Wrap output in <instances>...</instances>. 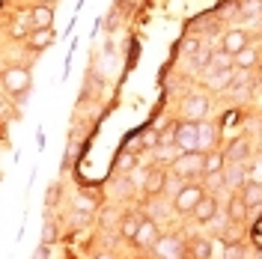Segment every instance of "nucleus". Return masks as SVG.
Segmentation results:
<instances>
[{
	"mask_svg": "<svg viewBox=\"0 0 262 259\" xmlns=\"http://www.w3.org/2000/svg\"><path fill=\"white\" fill-rule=\"evenodd\" d=\"M173 143L179 152H196V122H176V137Z\"/></svg>",
	"mask_w": 262,
	"mask_h": 259,
	"instance_id": "obj_6",
	"label": "nucleus"
},
{
	"mask_svg": "<svg viewBox=\"0 0 262 259\" xmlns=\"http://www.w3.org/2000/svg\"><path fill=\"white\" fill-rule=\"evenodd\" d=\"M224 167H227V158H224V152H221V149H214V152H206V158H203V176L224 173Z\"/></svg>",
	"mask_w": 262,
	"mask_h": 259,
	"instance_id": "obj_16",
	"label": "nucleus"
},
{
	"mask_svg": "<svg viewBox=\"0 0 262 259\" xmlns=\"http://www.w3.org/2000/svg\"><path fill=\"white\" fill-rule=\"evenodd\" d=\"M30 15H21V18H15V24L9 27V36H15V39H27L30 36Z\"/></svg>",
	"mask_w": 262,
	"mask_h": 259,
	"instance_id": "obj_25",
	"label": "nucleus"
},
{
	"mask_svg": "<svg viewBox=\"0 0 262 259\" xmlns=\"http://www.w3.org/2000/svg\"><path fill=\"white\" fill-rule=\"evenodd\" d=\"M238 197L245 200L247 209H259V206H262V185H256V182H247L245 188L238 191Z\"/></svg>",
	"mask_w": 262,
	"mask_h": 259,
	"instance_id": "obj_18",
	"label": "nucleus"
},
{
	"mask_svg": "<svg viewBox=\"0 0 262 259\" xmlns=\"http://www.w3.org/2000/svg\"><path fill=\"white\" fill-rule=\"evenodd\" d=\"M250 45V33L247 30H227L224 36H221V51H227L229 57H235V54H242V51Z\"/></svg>",
	"mask_w": 262,
	"mask_h": 259,
	"instance_id": "obj_7",
	"label": "nucleus"
},
{
	"mask_svg": "<svg viewBox=\"0 0 262 259\" xmlns=\"http://www.w3.org/2000/svg\"><path fill=\"white\" fill-rule=\"evenodd\" d=\"M54 42V27L51 30H30V36H27V48L33 51H45Z\"/></svg>",
	"mask_w": 262,
	"mask_h": 259,
	"instance_id": "obj_19",
	"label": "nucleus"
},
{
	"mask_svg": "<svg viewBox=\"0 0 262 259\" xmlns=\"http://www.w3.org/2000/svg\"><path fill=\"white\" fill-rule=\"evenodd\" d=\"M27 15H30V27L33 30H51V27H54V9H51L48 3L33 6Z\"/></svg>",
	"mask_w": 262,
	"mask_h": 259,
	"instance_id": "obj_11",
	"label": "nucleus"
},
{
	"mask_svg": "<svg viewBox=\"0 0 262 259\" xmlns=\"http://www.w3.org/2000/svg\"><path fill=\"white\" fill-rule=\"evenodd\" d=\"M247 185V164H227L224 167V188L227 191H242Z\"/></svg>",
	"mask_w": 262,
	"mask_h": 259,
	"instance_id": "obj_10",
	"label": "nucleus"
},
{
	"mask_svg": "<svg viewBox=\"0 0 262 259\" xmlns=\"http://www.w3.org/2000/svg\"><path fill=\"white\" fill-rule=\"evenodd\" d=\"M191 256L194 259H212V239H194V242H191Z\"/></svg>",
	"mask_w": 262,
	"mask_h": 259,
	"instance_id": "obj_23",
	"label": "nucleus"
},
{
	"mask_svg": "<svg viewBox=\"0 0 262 259\" xmlns=\"http://www.w3.org/2000/svg\"><path fill=\"white\" fill-rule=\"evenodd\" d=\"M203 197H206V188H203V185L185 182V185H182V191L176 194V200H173V206H176V211H179V214H191Z\"/></svg>",
	"mask_w": 262,
	"mask_h": 259,
	"instance_id": "obj_4",
	"label": "nucleus"
},
{
	"mask_svg": "<svg viewBox=\"0 0 262 259\" xmlns=\"http://www.w3.org/2000/svg\"><path fill=\"white\" fill-rule=\"evenodd\" d=\"M152 253L158 259H185V247H182V242L176 235H161L158 244L152 247Z\"/></svg>",
	"mask_w": 262,
	"mask_h": 259,
	"instance_id": "obj_8",
	"label": "nucleus"
},
{
	"mask_svg": "<svg viewBox=\"0 0 262 259\" xmlns=\"http://www.w3.org/2000/svg\"><path fill=\"white\" fill-rule=\"evenodd\" d=\"M259 36H262V24H259Z\"/></svg>",
	"mask_w": 262,
	"mask_h": 259,
	"instance_id": "obj_36",
	"label": "nucleus"
},
{
	"mask_svg": "<svg viewBox=\"0 0 262 259\" xmlns=\"http://www.w3.org/2000/svg\"><path fill=\"white\" fill-rule=\"evenodd\" d=\"M30 72L24 66H9L3 72V87H6V96H15V98H24L30 93Z\"/></svg>",
	"mask_w": 262,
	"mask_h": 259,
	"instance_id": "obj_3",
	"label": "nucleus"
},
{
	"mask_svg": "<svg viewBox=\"0 0 262 259\" xmlns=\"http://www.w3.org/2000/svg\"><path fill=\"white\" fill-rule=\"evenodd\" d=\"M36 259H51V244H42V247L36 250Z\"/></svg>",
	"mask_w": 262,
	"mask_h": 259,
	"instance_id": "obj_33",
	"label": "nucleus"
},
{
	"mask_svg": "<svg viewBox=\"0 0 262 259\" xmlns=\"http://www.w3.org/2000/svg\"><path fill=\"white\" fill-rule=\"evenodd\" d=\"M238 15L245 18V21H256V24H262V0H242Z\"/></svg>",
	"mask_w": 262,
	"mask_h": 259,
	"instance_id": "obj_20",
	"label": "nucleus"
},
{
	"mask_svg": "<svg viewBox=\"0 0 262 259\" xmlns=\"http://www.w3.org/2000/svg\"><path fill=\"white\" fill-rule=\"evenodd\" d=\"M259 146H262V143H259Z\"/></svg>",
	"mask_w": 262,
	"mask_h": 259,
	"instance_id": "obj_37",
	"label": "nucleus"
},
{
	"mask_svg": "<svg viewBox=\"0 0 262 259\" xmlns=\"http://www.w3.org/2000/svg\"><path fill=\"white\" fill-rule=\"evenodd\" d=\"M167 173H164V170H158V167H155V170H149V176H146V185H143V191H146L149 197H155V194H161L164 188H167Z\"/></svg>",
	"mask_w": 262,
	"mask_h": 259,
	"instance_id": "obj_17",
	"label": "nucleus"
},
{
	"mask_svg": "<svg viewBox=\"0 0 262 259\" xmlns=\"http://www.w3.org/2000/svg\"><path fill=\"white\" fill-rule=\"evenodd\" d=\"M203 152H182L179 158L173 161V176L182 182H191V179L203 176Z\"/></svg>",
	"mask_w": 262,
	"mask_h": 259,
	"instance_id": "obj_2",
	"label": "nucleus"
},
{
	"mask_svg": "<svg viewBox=\"0 0 262 259\" xmlns=\"http://www.w3.org/2000/svg\"><path fill=\"white\" fill-rule=\"evenodd\" d=\"M158 239H161L158 224H155V221H143L140 229H137V235H134V244H137V247H143V250H149V247H155V244H158Z\"/></svg>",
	"mask_w": 262,
	"mask_h": 259,
	"instance_id": "obj_13",
	"label": "nucleus"
},
{
	"mask_svg": "<svg viewBox=\"0 0 262 259\" xmlns=\"http://www.w3.org/2000/svg\"><path fill=\"white\" fill-rule=\"evenodd\" d=\"M235 60V69H242V72H253L256 66H259V51H256V45H247L242 54H235L232 57Z\"/></svg>",
	"mask_w": 262,
	"mask_h": 259,
	"instance_id": "obj_15",
	"label": "nucleus"
},
{
	"mask_svg": "<svg viewBox=\"0 0 262 259\" xmlns=\"http://www.w3.org/2000/svg\"><path fill=\"white\" fill-rule=\"evenodd\" d=\"M224 253H227V242L212 239V259H224Z\"/></svg>",
	"mask_w": 262,
	"mask_h": 259,
	"instance_id": "obj_32",
	"label": "nucleus"
},
{
	"mask_svg": "<svg viewBox=\"0 0 262 259\" xmlns=\"http://www.w3.org/2000/svg\"><path fill=\"white\" fill-rule=\"evenodd\" d=\"M134 170H137V155L122 149V152L116 155V173H134Z\"/></svg>",
	"mask_w": 262,
	"mask_h": 259,
	"instance_id": "obj_21",
	"label": "nucleus"
},
{
	"mask_svg": "<svg viewBox=\"0 0 262 259\" xmlns=\"http://www.w3.org/2000/svg\"><path fill=\"white\" fill-rule=\"evenodd\" d=\"M217 137H221V128L209 122V119H203V122H196V152H214V146H217Z\"/></svg>",
	"mask_w": 262,
	"mask_h": 259,
	"instance_id": "obj_5",
	"label": "nucleus"
},
{
	"mask_svg": "<svg viewBox=\"0 0 262 259\" xmlns=\"http://www.w3.org/2000/svg\"><path fill=\"white\" fill-rule=\"evenodd\" d=\"M245 211H247V206H245V200H242V197H238V194L229 197V206H227L229 221H242V218H245Z\"/></svg>",
	"mask_w": 262,
	"mask_h": 259,
	"instance_id": "obj_24",
	"label": "nucleus"
},
{
	"mask_svg": "<svg viewBox=\"0 0 262 259\" xmlns=\"http://www.w3.org/2000/svg\"><path fill=\"white\" fill-rule=\"evenodd\" d=\"M250 140L247 137H235V140H229V146L224 149V158H227V164H247V158H250Z\"/></svg>",
	"mask_w": 262,
	"mask_h": 259,
	"instance_id": "obj_9",
	"label": "nucleus"
},
{
	"mask_svg": "<svg viewBox=\"0 0 262 259\" xmlns=\"http://www.w3.org/2000/svg\"><path fill=\"white\" fill-rule=\"evenodd\" d=\"M217 211H221V206H217V197H214V194H206L200 203H196V209L191 211V214H194L200 224H209Z\"/></svg>",
	"mask_w": 262,
	"mask_h": 259,
	"instance_id": "obj_14",
	"label": "nucleus"
},
{
	"mask_svg": "<svg viewBox=\"0 0 262 259\" xmlns=\"http://www.w3.org/2000/svg\"><path fill=\"white\" fill-rule=\"evenodd\" d=\"M247 182H256V185H262V158H256V161H253V167L247 164Z\"/></svg>",
	"mask_w": 262,
	"mask_h": 259,
	"instance_id": "obj_28",
	"label": "nucleus"
},
{
	"mask_svg": "<svg viewBox=\"0 0 262 259\" xmlns=\"http://www.w3.org/2000/svg\"><path fill=\"white\" fill-rule=\"evenodd\" d=\"M224 259H245V247H242V244H227Z\"/></svg>",
	"mask_w": 262,
	"mask_h": 259,
	"instance_id": "obj_31",
	"label": "nucleus"
},
{
	"mask_svg": "<svg viewBox=\"0 0 262 259\" xmlns=\"http://www.w3.org/2000/svg\"><path fill=\"white\" fill-rule=\"evenodd\" d=\"M96 259H114V256H111V253H98Z\"/></svg>",
	"mask_w": 262,
	"mask_h": 259,
	"instance_id": "obj_34",
	"label": "nucleus"
},
{
	"mask_svg": "<svg viewBox=\"0 0 262 259\" xmlns=\"http://www.w3.org/2000/svg\"><path fill=\"white\" fill-rule=\"evenodd\" d=\"M209 69H214V72H221V69H235V60L229 57L227 51H221V48H214V54H212V66ZM206 69V72H209Z\"/></svg>",
	"mask_w": 262,
	"mask_h": 259,
	"instance_id": "obj_22",
	"label": "nucleus"
},
{
	"mask_svg": "<svg viewBox=\"0 0 262 259\" xmlns=\"http://www.w3.org/2000/svg\"><path fill=\"white\" fill-rule=\"evenodd\" d=\"M232 78H235V69H221V72L209 69V72H206V87L214 90V93H227Z\"/></svg>",
	"mask_w": 262,
	"mask_h": 259,
	"instance_id": "obj_12",
	"label": "nucleus"
},
{
	"mask_svg": "<svg viewBox=\"0 0 262 259\" xmlns=\"http://www.w3.org/2000/svg\"><path fill=\"white\" fill-rule=\"evenodd\" d=\"M60 185H51L48 188V194H45V209H51V206H57V200H60Z\"/></svg>",
	"mask_w": 262,
	"mask_h": 259,
	"instance_id": "obj_30",
	"label": "nucleus"
},
{
	"mask_svg": "<svg viewBox=\"0 0 262 259\" xmlns=\"http://www.w3.org/2000/svg\"><path fill=\"white\" fill-rule=\"evenodd\" d=\"M179 155H182V152L176 149V146H158V149H155V161H158V164H164V161L173 164Z\"/></svg>",
	"mask_w": 262,
	"mask_h": 259,
	"instance_id": "obj_27",
	"label": "nucleus"
},
{
	"mask_svg": "<svg viewBox=\"0 0 262 259\" xmlns=\"http://www.w3.org/2000/svg\"><path fill=\"white\" fill-rule=\"evenodd\" d=\"M3 107H6V104H3V98H0V114H3Z\"/></svg>",
	"mask_w": 262,
	"mask_h": 259,
	"instance_id": "obj_35",
	"label": "nucleus"
},
{
	"mask_svg": "<svg viewBox=\"0 0 262 259\" xmlns=\"http://www.w3.org/2000/svg\"><path fill=\"white\" fill-rule=\"evenodd\" d=\"M57 239V227L51 224V218H45V227H42V244H51Z\"/></svg>",
	"mask_w": 262,
	"mask_h": 259,
	"instance_id": "obj_29",
	"label": "nucleus"
},
{
	"mask_svg": "<svg viewBox=\"0 0 262 259\" xmlns=\"http://www.w3.org/2000/svg\"><path fill=\"white\" fill-rule=\"evenodd\" d=\"M140 224H143L140 218H134V214H125V218H122V235L134 242V235H137V229H140Z\"/></svg>",
	"mask_w": 262,
	"mask_h": 259,
	"instance_id": "obj_26",
	"label": "nucleus"
},
{
	"mask_svg": "<svg viewBox=\"0 0 262 259\" xmlns=\"http://www.w3.org/2000/svg\"><path fill=\"white\" fill-rule=\"evenodd\" d=\"M209 111H212V101L206 93H188L179 107L182 122H203V119H209Z\"/></svg>",
	"mask_w": 262,
	"mask_h": 259,
	"instance_id": "obj_1",
	"label": "nucleus"
}]
</instances>
